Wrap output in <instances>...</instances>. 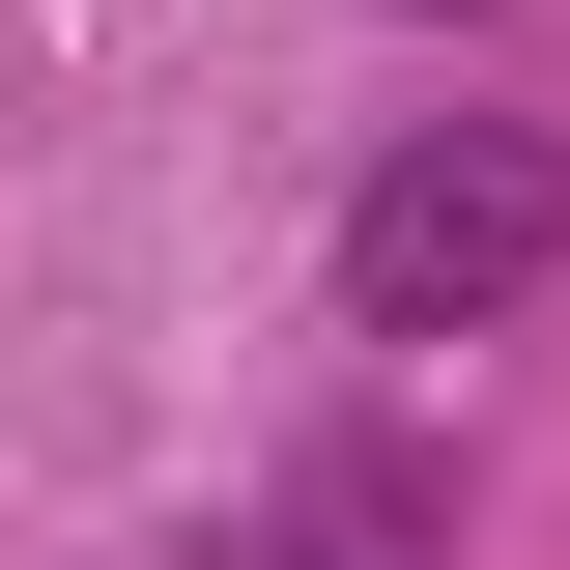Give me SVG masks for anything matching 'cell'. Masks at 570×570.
<instances>
[{"label":"cell","instance_id":"6da1fadb","mask_svg":"<svg viewBox=\"0 0 570 570\" xmlns=\"http://www.w3.org/2000/svg\"><path fill=\"white\" fill-rule=\"evenodd\" d=\"M542 285H570V142L542 115H428V142L343 171V314L371 343H513Z\"/></svg>","mask_w":570,"mask_h":570},{"label":"cell","instance_id":"7a4b0ae2","mask_svg":"<svg viewBox=\"0 0 570 570\" xmlns=\"http://www.w3.org/2000/svg\"><path fill=\"white\" fill-rule=\"evenodd\" d=\"M456 542V485H428V428H343V456H285L257 513H228L200 570H428Z\"/></svg>","mask_w":570,"mask_h":570}]
</instances>
